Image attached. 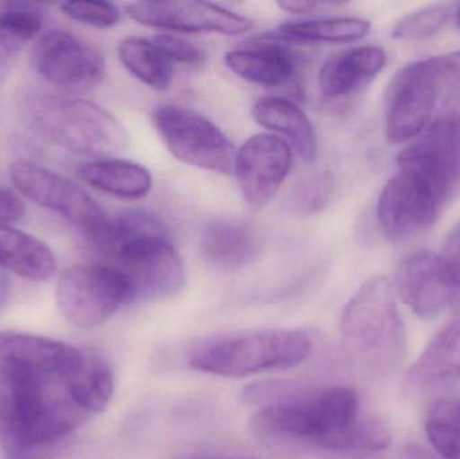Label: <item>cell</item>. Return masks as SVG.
Masks as SVG:
<instances>
[{
  "mask_svg": "<svg viewBox=\"0 0 460 459\" xmlns=\"http://www.w3.org/2000/svg\"><path fill=\"white\" fill-rule=\"evenodd\" d=\"M460 191V120L442 116L397 158V172L381 190L377 218L392 242L431 228Z\"/></svg>",
  "mask_w": 460,
  "mask_h": 459,
  "instance_id": "obj_1",
  "label": "cell"
},
{
  "mask_svg": "<svg viewBox=\"0 0 460 459\" xmlns=\"http://www.w3.org/2000/svg\"><path fill=\"white\" fill-rule=\"evenodd\" d=\"M88 415L64 377L0 366V447L7 459H53Z\"/></svg>",
  "mask_w": 460,
  "mask_h": 459,
  "instance_id": "obj_2",
  "label": "cell"
},
{
  "mask_svg": "<svg viewBox=\"0 0 460 459\" xmlns=\"http://www.w3.org/2000/svg\"><path fill=\"white\" fill-rule=\"evenodd\" d=\"M341 337L345 349L372 368L389 371L402 363L407 336L388 278L375 275L359 286L343 309Z\"/></svg>",
  "mask_w": 460,
  "mask_h": 459,
  "instance_id": "obj_3",
  "label": "cell"
},
{
  "mask_svg": "<svg viewBox=\"0 0 460 459\" xmlns=\"http://www.w3.org/2000/svg\"><path fill=\"white\" fill-rule=\"evenodd\" d=\"M362 414L358 393L351 388L310 391L295 384L280 401L260 409L251 426L259 433L307 439L327 449Z\"/></svg>",
  "mask_w": 460,
  "mask_h": 459,
  "instance_id": "obj_4",
  "label": "cell"
},
{
  "mask_svg": "<svg viewBox=\"0 0 460 459\" xmlns=\"http://www.w3.org/2000/svg\"><path fill=\"white\" fill-rule=\"evenodd\" d=\"M313 341L302 331L270 329L201 342L189 364L196 371L226 377H245L299 366L307 360Z\"/></svg>",
  "mask_w": 460,
  "mask_h": 459,
  "instance_id": "obj_5",
  "label": "cell"
},
{
  "mask_svg": "<svg viewBox=\"0 0 460 459\" xmlns=\"http://www.w3.org/2000/svg\"><path fill=\"white\" fill-rule=\"evenodd\" d=\"M31 123L54 145L81 155L111 158L128 147L123 124L89 100L42 97L32 105Z\"/></svg>",
  "mask_w": 460,
  "mask_h": 459,
  "instance_id": "obj_6",
  "label": "cell"
},
{
  "mask_svg": "<svg viewBox=\"0 0 460 459\" xmlns=\"http://www.w3.org/2000/svg\"><path fill=\"white\" fill-rule=\"evenodd\" d=\"M111 266L126 278L131 301H164L177 296L188 282L185 261L169 229L137 232L121 237L111 251Z\"/></svg>",
  "mask_w": 460,
  "mask_h": 459,
  "instance_id": "obj_7",
  "label": "cell"
},
{
  "mask_svg": "<svg viewBox=\"0 0 460 459\" xmlns=\"http://www.w3.org/2000/svg\"><path fill=\"white\" fill-rule=\"evenodd\" d=\"M451 89L443 56L405 65L386 92L385 132L394 145L415 139L429 127L443 89Z\"/></svg>",
  "mask_w": 460,
  "mask_h": 459,
  "instance_id": "obj_8",
  "label": "cell"
},
{
  "mask_svg": "<svg viewBox=\"0 0 460 459\" xmlns=\"http://www.w3.org/2000/svg\"><path fill=\"white\" fill-rule=\"evenodd\" d=\"M56 296L65 320L80 329L102 325L132 302L126 278L107 263L70 267L59 277Z\"/></svg>",
  "mask_w": 460,
  "mask_h": 459,
  "instance_id": "obj_9",
  "label": "cell"
},
{
  "mask_svg": "<svg viewBox=\"0 0 460 459\" xmlns=\"http://www.w3.org/2000/svg\"><path fill=\"white\" fill-rule=\"evenodd\" d=\"M154 124L178 161L218 174L233 172L234 145L201 113L180 105H162L154 112Z\"/></svg>",
  "mask_w": 460,
  "mask_h": 459,
  "instance_id": "obj_10",
  "label": "cell"
},
{
  "mask_svg": "<svg viewBox=\"0 0 460 459\" xmlns=\"http://www.w3.org/2000/svg\"><path fill=\"white\" fill-rule=\"evenodd\" d=\"M10 180L16 190L30 201L58 213L73 225L83 229L91 243L110 221L104 210L83 188L40 164L15 162L10 167Z\"/></svg>",
  "mask_w": 460,
  "mask_h": 459,
  "instance_id": "obj_11",
  "label": "cell"
},
{
  "mask_svg": "<svg viewBox=\"0 0 460 459\" xmlns=\"http://www.w3.org/2000/svg\"><path fill=\"white\" fill-rule=\"evenodd\" d=\"M294 151L283 137L259 132L235 153L234 172L243 199L253 209L272 201L291 172Z\"/></svg>",
  "mask_w": 460,
  "mask_h": 459,
  "instance_id": "obj_12",
  "label": "cell"
},
{
  "mask_svg": "<svg viewBox=\"0 0 460 459\" xmlns=\"http://www.w3.org/2000/svg\"><path fill=\"white\" fill-rule=\"evenodd\" d=\"M34 66L48 83L69 91L93 88L104 75L102 54L75 35L51 30L38 40Z\"/></svg>",
  "mask_w": 460,
  "mask_h": 459,
  "instance_id": "obj_13",
  "label": "cell"
},
{
  "mask_svg": "<svg viewBox=\"0 0 460 459\" xmlns=\"http://www.w3.org/2000/svg\"><path fill=\"white\" fill-rule=\"evenodd\" d=\"M126 11L137 23L164 31L241 35L253 27L251 19L215 3L137 2L127 4Z\"/></svg>",
  "mask_w": 460,
  "mask_h": 459,
  "instance_id": "obj_14",
  "label": "cell"
},
{
  "mask_svg": "<svg viewBox=\"0 0 460 459\" xmlns=\"http://www.w3.org/2000/svg\"><path fill=\"white\" fill-rule=\"evenodd\" d=\"M439 253L420 251L400 263L394 290L424 320L439 315L453 301L456 290Z\"/></svg>",
  "mask_w": 460,
  "mask_h": 459,
  "instance_id": "obj_15",
  "label": "cell"
},
{
  "mask_svg": "<svg viewBox=\"0 0 460 459\" xmlns=\"http://www.w3.org/2000/svg\"><path fill=\"white\" fill-rule=\"evenodd\" d=\"M84 358L80 349L65 342L19 331L0 333V361L4 366L67 379L80 368Z\"/></svg>",
  "mask_w": 460,
  "mask_h": 459,
  "instance_id": "obj_16",
  "label": "cell"
},
{
  "mask_svg": "<svg viewBox=\"0 0 460 459\" xmlns=\"http://www.w3.org/2000/svg\"><path fill=\"white\" fill-rule=\"evenodd\" d=\"M386 65L378 46H358L330 57L319 70V91L326 99H345L372 83Z\"/></svg>",
  "mask_w": 460,
  "mask_h": 459,
  "instance_id": "obj_17",
  "label": "cell"
},
{
  "mask_svg": "<svg viewBox=\"0 0 460 459\" xmlns=\"http://www.w3.org/2000/svg\"><path fill=\"white\" fill-rule=\"evenodd\" d=\"M226 64L238 77L261 86L287 85L296 73L294 54L270 34L253 45L228 51Z\"/></svg>",
  "mask_w": 460,
  "mask_h": 459,
  "instance_id": "obj_18",
  "label": "cell"
},
{
  "mask_svg": "<svg viewBox=\"0 0 460 459\" xmlns=\"http://www.w3.org/2000/svg\"><path fill=\"white\" fill-rule=\"evenodd\" d=\"M460 382V318L443 329L411 366L407 383L416 391H435Z\"/></svg>",
  "mask_w": 460,
  "mask_h": 459,
  "instance_id": "obj_19",
  "label": "cell"
},
{
  "mask_svg": "<svg viewBox=\"0 0 460 459\" xmlns=\"http://www.w3.org/2000/svg\"><path fill=\"white\" fill-rule=\"evenodd\" d=\"M256 123L280 137H287L289 146L300 158L314 163L318 158V137L308 116L291 100L279 96L261 97L252 108Z\"/></svg>",
  "mask_w": 460,
  "mask_h": 459,
  "instance_id": "obj_20",
  "label": "cell"
},
{
  "mask_svg": "<svg viewBox=\"0 0 460 459\" xmlns=\"http://www.w3.org/2000/svg\"><path fill=\"white\" fill-rule=\"evenodd\" d=\"M201 250L205 258L220 269H241L259 255L260 240L248 224L213 220L202 231Z\"/></svg>",
  "mask_w": 460,
  "mask_h": 459,
  "instance_id": "obj_21",
  "label": "cell"
},
{
  "mask_svg": "<svg viewBox=\"0 0 460 459\" xmlns=\"http://www.w3.org/2000/svg\"><path fill=\"white\" fill-rule=\"evenodd\" d=\"M81 181L96 190L124 199H139L153 189V175L143 164L128 159L102 158L77 169Z\"/></svg>",
  "mask_w": 460,
  "mask_h": 459,
  "instance_id": "obj_22",
  "label": "cell"
},
{
  "mask_svg": "<svg viewBox=\"0 0 460 459\" xmlns=\"http://www.w3.org/2000/svg\"><path fill=\"white\" fill-rule=\"evenodd\" d=\"M0 267L32 282H48L56 274L57 259L45 243L0 224Z\"/></svg>",
  "mask_w": 460,
  "mask_h": 459,
  "instance_id": "obj_23",
  "label": "cell"
},
{
  "mask_svg": "<svg viewBox=\"0 0 460 459\" xmlns=\"http://www.w3.org/2000/svg\"><path fill=\"white\" fill-rule=\"evenodd\" d=\"M369 21L353 16L303 19L280 24L270 37L286 42L348 43L356 42L369 34Z\"/></svg>",
  "mask_w": 460,
  "mask_h": 459,
  "instance_id": "obj_24",
  "label": "cell"
},
{
  "mask_svg": "<svg viewBox=\"0 0 460 459\" xmlns=\"http://www.w3.org/2000/svg\"><path fill=\"white\" fill-rule=\"evenodd\" d=\"M40 7L30 3L0 2V81L24 46L40 31Z\"/></svg>",
  "mask_w": 460,
  "mask_h": 459,
  "instance_id": "obj_25",
  "label": "cell"
},
{
  "mask_svg": "<svg viewBox=\"0 0 460 459\" xmlns=\"http://www.w3.org/2000/svg\"><path fill=\"white\" fill-rule=\"evenodd\" d=\"M118 56L123 66L140 83L155 91H166L174 78V64L153 40L128 37L119 43Z\"/></svg>",
  "mask_w": 460,
  "mask_h": 459,
  "instance_id": "obj_26",
  "label": "cell"
},
{
  "mask_svg": "<svg viewBox=\"0 0 460 459\" xmlns=\"http://www.w3.org/2000/svg\"><path fill=\"white\" fill-rule=\"evenodd\" d=\"M66 385L75 403L92 414L107 409L115 390V377L105 358L85 355L80 368L67 377Z\"/></svg>",
  "mask_w": 460,
  "mask_h": 459,
  "instance_id": "obj_27",
  "label": "cell"
},
{
  "mask_svg": "<svg viewBox=\"0 0 460 459\" xmlns=\"http://www.w3.org/2000/svg\"><path fill=\"white\" fill-rule=\"evenodd\" d=\"M426 433L442 459H460V399H438L427 412Z\"/></svg>",
  "mask_w": 460,
  "mask_h": 459,
  "instance_id": "obj_28",
  "label": "cell"
},
{
  "mask_svg": "<svg viewBox=\"0 0 460 459\" xmlns=\"http://www.w3.org/2000/svg\"><path fill=\"white\" fill-rule=\"evenodd\" d=\"M456 7L454 3H435L413 11L396 22L392 37L405 40L432 37L447 24L453 13H456Z\"/></svg>",
  "mask_w": 460,
  "mask_h": 459,
  "instance_id": "obj_29",
  "label": "cell"
},
{
  "mask_svg": "<svg viewBox=\"0 0 460 459\" xmlns=\"http://www.w3.org/2000/svg\"><path fill=\"white\" fill-rule=\"evenodd\" d=\"M59 8L67 18L96 29H110L121 18L120 8L115 3L102 0H70L61 3Z\"/></svg>",
  "mask_w": 460,
  "mask_h": 459,
  "instance_id": "obj_30",
  "label": "cell"
},
{
  "mask_svg": "<svg viewBox=\"0 0 460 459\" xmlns=\"http://www.w3.org/2000/svg\"><path fill=\"white\" fill-rule=\"evenodd\" d=\"M332 182L324 172L310 175L299 181L288 196V207L297 213H314L326 205L332 194Z\"/></svg>",
  "mask_w": 460,
  "mask_h": 459,
  "instance_id": "obj_31",
  "label": "cell"
},
{
  "mask_svg": "<svg viewBox=\"0 0 460 459\" xmlns=\"http://www.w3.org/2000/svg\"><path fill=\"white\" fill-rule=\"evenodd\" d=\"M154 43L166 54L172 64L191 65L199 66L205 62V51L194 43L177 37L174 34H158L153 38Z\"/></svg>",
  "mask_w": 460,
  "mask_h": 459,
  "instance_id": "obj_32",
  "label": "cell"
},
{
  "mask_svg": "<svg viewBox=\"0 0 460 459\" xmlns=\"http://www.w3.org/2000/svg\"><path fill=\"white\" fill-rule=\"evenodd\" d=\"M448 275L456 287H460V223L448 234L445 247L439 253Z\"/></svg>",
  "mask_w": 460,
  "mask_h": 459,
  "instance_id": "obj_33",
  "label": "cell"
},
{
  "mask_svg": "<svg viewBox=\"0 0 460 459\" xmlns=\"http://www.w3.org/2000/svg\"><path fill=\"white\" fill-rule=\"evenodd\" d=\"M26 215L23 199L10 189L0 186V224L16 223Z\"/></svg>",
  "mask_w": 460,
  "mask_h": 459,
  "instance_id": "obj_34",
  "label": "cell"
},
{
  "mask_svg": "<svg viewBox=\"0 0 460 459\" xmlns=\"http://www.w3.org/2000/svg\"><path fill=\"white\" fill-rule=\"evenodd\" d=\"M338 3L332 2H279V7L283 10L288 11L291 13H299V15H305V13H322V11L329 10V8L335 7Z\"/></svg>",
  "mask_w": 460,
  "mask_h": 459,
  "instance_id": "obj_35",
  "label": "cell"
},
{
  "mask_svg": "<svg viewBox=\"0 0 460 459\" xmlns=\"http://www.w3.org/2000/svg\"><path fill=\"white\" fill-rule=\"evenodd\" d=\"M402 459H442L437 455L434 449H427L423 445H405L402 453Z\"/></svg>",
  "mask_w": 460,
  "mask_h": 459,
  "instance_id": "obj_36",
  "label": "cell"
},
{
  "mask_svg": "<svg viewBox=\"0 0 460 459\" xmlns=\"http://www.w3.org/2000/svg\"><path fill=\"white\" fill-rule=\"evenodd\" d=\"M8 291V282L7 278H5L4 272H3L2 267H0V305L4 302L5 296H7Z\"/></svg>",
  "mask_w": 460,
  "mask_h": 459,
  "instance_id": "obj_37",
  "label": "cell"
},
{
  "mask_svg": "<svg viewBox=\"0 0 460 459\" xmlns=\"http://www.w3.org/2000/svg\"><path fill=\"white\" fill-rule=\"evenodd\" d=\"M456 24H458V27L460 29V4H458V7H456Z\"/></svg>",
  "mask_w": 460,
  "mask_h": 459,
  "instance_id": "obj_38",
  "label": "cell"
},
{
  "mask_svg": "<svg viewBox=\"0 0 460 459\" xmlns=\"http://www.w3.org/2000/svg\"><path fill=\"white\" fill-rule=\"evenodd\" d=\"M197 459H252V458H237V457H207V458H197Z\"/></svg>",
  "mask_w": 460,
  "mask_h": 459,
  "instance_id": "obj_39",
  "label": "cell"
},
{
  "mask_svg": "<svg viewBox=\"0 0 460 459\" xmlns=\"http://www.w3.org/2000/svg\"><path fill=\"white\" fill-rule=\"evenodd\" d=\"M357 459H364V458H357ZM365 459H367V458H365Z\"/></svg>",
  "mask_w": 460,
  "mask_h": 459,
  "instance_id": "obj_40",
  "label": "cell"
}]
</instances>
